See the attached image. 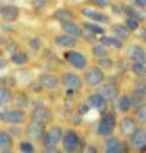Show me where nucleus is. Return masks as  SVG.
Listing matches in <instances>:
<instances>
[{"mask_svg": "<svg viewBox=\"0 0 146 153\" xmlns=\"http://www.w3.org/2000/svg\"><path fill=\"white\" fill-rule=\"evenodd\" d=\"M86 146L84 137L80 135V132L77 128H64L63 132V139H61V150L64 153H82Z\"/></svg>", "mask_w": 146, "mask_h": 153, "instance_id": "obj_1", "label": "nucleus"}, {"mask_svg": "<svg viewBox=\"0 0 146 153\" xmlns=\"http://www.w3.org/2000/svg\"><path fill=\"white\" fill-rule=\"evenodd\" d=\"M116 126H118V116H116V111L109 109L105 114L100 116L98 123H96V128H95V134L102 139H107V137H112L116 134Z\"/></svg>", "mask_w": 146, "mask_h": 153, "instance_id": "obj_2", "label": "nucleus"}, {"mask_svg": "<svg viewBox=\"0 0 146 153\" xmlns=\"http://www.w3.org/2000/svg\"><path fill=\"white\" fill-rule=\"evenodd\" d=\"M63 132H64V128L59 123H52L50 126H46L45 135L39 143L41 150H57V146L61 144V139H63Z\"/></svg>", "mask_w": 146, "mask_h": 153, "instance_id": "obj_3", "label": "nucleus"}, {"mask_svg": "<svg viewBox=\"0 0 146 153\" xmlns=\"http://www.w3.org/2000/svg\"><path fill=\"white\" fill-rule=\"evenodd\" d=\"M31 105L32 109L29 112V121L41 123L43 126H50L54 123V111L48 105H45L43 102H32Z\"/></svg>", "mask_w": 146, "mask_h": 153, "instance_id": "obj_4", "label": "nucleus"}, {"mask_svg": "<svg viewBox=\"0 0 146 153\" xmlns=\"http://www.w3.org/2000/svg\"><path fill=\"white\" fill-rule=\"evenodd\" d=\"M63 59L66 61V64H70L73 71H84L87 66H89V61H87V55L78 52V50H66L63 53Z\"/></svg>", "mask_w": 146, "mask_h": 153, "instance_id": "obj_5", "label": "nucleus"}, {"mask_svg": "<svg viewBox=\"0 0 146 153\" xmlns=\"http://www.w3.org/2000/svg\"><path fill=\"white\" fill-rule=\"evenodd\" d=\"M2 123H5L7 126H22L29 121V114L27 111H22V109H5L2 112Z\"/></svg>", "mask_w": 146, "mask_h": 153, "instance_id": "obj_6", "label": "nucleus"}, {"mask_svg": "<svg viewBox=\"0 0 146 153\" xmlns=\"http://www.w3.org/2000/svg\"><path fill=\"white\" fill-rule=\"evenodd\" d=\"M105 73L95 64V66H87L86 70H84V75H82V82H84V85H87V87H98V85H102L104 82H105Z\"/></svg>", "mask_w": 146, "mask_h": 153, "instance_id": "obj_7", "label": "nucleus"}, {"mask_svg": "<svg viewBox=\"0 0 146 153\" xmlns=\"http://www.w3.org/2000/svg\"><path fill=\"white\" fill-rule=\"evenodd\" d=\"M132 153H146V130L145 126H137V130L125 139Z\"/></svg>", "mask_w": 146, "mask_h": 153, "instance_id": "obj_8", "label": "nucleus"}, {"mask_svg": "<svg viewBox=\"0 0 146 153\" xmlns=\"http://www.w3.org/2000/svg\"><path fill=\"white\" fill-rule=\"evenodd\" d=\"M45 130H46V126H43L41 123L27 121L25 126H23V137H25L27 141L37 144V143H41V139H43V135H45Z\"/></svg>", "mask_w": 146, "mask_h": 153, "instance_id": "obj_9", "label": "nucleus"}, {"mask_svg": "<svg viewBox=\"0 0 146 153\" xmlns=\"http://www.w3.org/2000/svg\"><path fill=\"white\" fill-rule=\"evenodd\" d=\"M137 126H139V123L136 121V117L130 114L123 116L121 119H118V126H116V130L119 132V137L121 139H128L136 130H137Z\"/></svg>", "mask_w": 146, "mask_h": 153, "instance_id": "obj_10", "label": "nucleus"}, {"mask_svg": "<svg viewBox=\"0 0 146 153\" xmlns=\"http://www.w3.org/2000/svg\"><path fill=\"white\" fill-rule=\"evenodd\" d=\"M59 80H61V84L66 87V89H73V91H80L82 87H84V82H82V75L80 73H77V71H63L61 75H59Z\"/></svg>", "mask_w": 146, "mask_h": 153, "instance_id": "obj_11", "label": "nucleus"}, {"mask_svg": "<svg viewBox=\"0 0 146 153\" xmlns=\"http://www.w3.org/2000/svg\"><path fill=\"white\" fill-rule=\"evenodd\" d=\"M96 93H100L107 103H114L118 100V96L121 94L119 93V85L116 82H112V80H107V78H105V82L102 85H98V91Z\"/></svg>", "mask_w": 146, "mask_h": 153, "instance_id": "obj_12", "label": "nucleus"}, {"mask_svg": "<svg viewBox=\"0 0 146 153\" xmlns=\"http://www.w3.org/2000/svg\"><path fill=\"white\" fill-rule=\"evenodd\" d=\"M80 14L87 18V22H93V23H98V25H107L110 22L109 14H105L104 11H98V9H93V7H82L80 9Z\"/></svg>", "mask_w": 146, "mask_h": 153, "instance_id": "obj_13", "label": "nucleus"}, {"mask_svg": "<svg viewBox=\"0 0 146 153\" xmlns=\"http://www.w3.org/2000/svg\"><path fill=\"white\" fill-rule=\"evenodd\" d=\"M86 103L89 105V109H96L98 112H100V116L105 114L107 111H109V103L104 100V96L100 94V93H89L87 94V98H86Z\"/></svg>", "mask_w": 146, "mask_h": 153, "instance_id": "obj_14", "label": "nucleus"}, {"mask_svg": "<svg viewBox=\"0 0 146 153\" xmlns=\"http://www.w3.org/2000/svg\"><path fill=\"white\" fill-rule=\"evenodd\" d=\"M127 59L132 62H145L146 59V46L141 43H130L127 46Z\"/></svg>", "mask_w": 146, "mask_h": 153, "instance_id": "obj_15", "label": "nucleus"}, {"mask_svg": "<svg viewBox=\"0 0 146 153\" xmlns=\"http://www.w3.org/2000/svg\"><path fill=\"white\" fill-rule=\"evenodd\" d=\"M52 18L63 25V23L75 22V20H77V14H75V11L70 9V7H59V9H55V11L52 13Z\"/></svg>", "mask_w": 146, "mask_h": 153, "instance_id": "obj_16", "label": "nucleus"}, {"mask_svg": "<svg viewBox=\"0 0 146 153\" xmlns=\"http://www.w3.org/2000/svg\"><path fill=\"white\" fill-rule=\"evenodd\" d=\"M121 144H123V139L119 135H112L104 139L102 143V153H121Z\"/></svg>", "mask_w": 146, "mask_h": 153, "instance_id": "obj_17", "label": "nucleus"}, {"mask_svg": "<svg viewBox=\"0 0 146 153\" xmlns=\"http://www.w3.org/2000/svg\"><path fill=\"white\" fill-rule=\"evenodd\" d=\"M114 111L121 116H127V114L132 112V103H130L128 93H121V94L118 96V100L114 102Z\"/></svg>", "mask_w": 146, "mask_h": 153, "instance_id": "obj_18", "label": "nucleus"}, {"mask_svg": "<svg viewBox=\"0 0 146 153\" xmlns=\"http://www.w3.org/2000/svg\"><path fill=\"white\" fill-rule=\"evenodd\" d=\"M37 82L41 84V87L43 89H48V91H54V89H57L59 85H61V80H59V75H55V73H41L39 78H37Z\"/></svg>", "mask_w": 146, "mask_h": 153, "instance_id": "obj_19", "label": "nucleus"}, {"mask_svg": "<svg viewBox=\"0 0 146 153\" xmlns=\"http://www.w3.org/2000/svg\"><path fill=\"white\" fill-rule=\"evenodd\" d=\"M0 16H2L4 22L14 23L20 18V7L18 5H13V4H5L4 7H0Z\"/></svg>", "mask_w": 146, "mask_h": 153, "instance_id": "obj_20", "label": "nucleus"}, {"mask_svg": "<svg viewBox=\"0 0 146 153\" xmlns=\"http://www.w3.org/2000/svg\"><path fill=\"white\" fill-rule=\"evenodd\" d=\"M11 103L14 105V109H22V111H25L27 107H31L32 100H31L29 93H25V91H18V93H14V94H13Z\"/></svg>", "mask_w": 146, "mask_h": 153, "instance_id": "obj_21", "label": "nucleus"}, {"mask_svg": "<svg viewBox=\"0 0 146 153\" xmlns=\"http://www.w3.org/2000/svg\"><path fill=\"white\" fill-rule=\"evenodd\" d=\"M54 43H55L57 48H63V50L66 52V50H73V48H77L78 39L70 38V36H66V34H57V36L54 38Z\"/></svg>", "mask_w": 146, "mask_h": 153, "instance_id": "obj_22", "label": "nucleus"}, {"mask_svg": "<svg viewBox=\"0 0 146 153\" xmlns=\"http://www.w3.org/2000/svg\"><path fill=\"white\" fill-rule=\"evenodd\" d=\"M123 16H125V18H134V20H137L139 23H143V22L146 20V11L145 9H139V7H134V5L125 4Z\"/></svg>", "mask_w": 146, "mask_h": 153, "instance_id": "obj_23", "label": "nucleus"}, {"mask_svg": "<svg viewBox=\"0 0 146 153\" xmlns=\"http://www.w3.org/2000/svg\"><path fill=\"white\" fill-rule=\"evenodd\" d=\"M61 30H63V34H66L70 38H75V39H80V36H82V25L77 23V22L63 23L61 25Z\"/></svg>", "mask_w": 146, "mask_h": 153, "instance_id": "obj_24", "label": "nucleus"}, {"mask_svg": "<svg viewBox=\"0 0 146 153\" xmlns=\"http://www.w3.org/2000/svg\"><path fill=\"white\" fill-rule=\"evenodd\" d=\"M110 36H114V38H118L119 41L125 43V41L130 39L132 34H130V30H128L123 23H112V25H110Z\"/></svg>", "mask_w": 146, "mask_h": 153, "instance_id": "obj_25", "label": "nucleus"}, {"mask_svg": "<svg viewBox=\"0 0 146 153\" xmlns=\"http://www.w3.org/2000/svg\"><path fill=\"white\" fill-rule=\"evenodd\" d=\"M98 43H102L104 46H107L109 50H123V41H119L118 38H114V36H100L98 38Z\"/></svg>", "mask_w": 146, "mask_h": 153, "instance_id": "obj_26", "label": "nucleus"}, {"mask_svg": "<svg viewBox=\"0 0 146 153\" xmlns=\"http://www.w3.org/2000/svg\"><path fill=\"white\" fill-rule=\"evenodd\" d=\"M14 148V139L9 135L5 128H0V152L4 150H13Z\"/></svg>", "mask_w": 146, "mask_h": 153, "instance_id": "obj_27", "label": "nucleus"}, {"mask_svg": "<svg viewBox=\"0 0 146 153\" xmlns=\"http://www.w3.org/2000/svg\"><path fill=\"white\" fill-rule=\"evenodd\" d=\"M2 50L11 57V55H14L16 52H20L22 48H20V43L16 41V39L13 38H5V41H4V45H2Z\"/></svg>", "mask_w": 146, "mask_h": 153, "instance_id": "obj_28", "label": "nucleus"}, {"mask_svg": "<svg viewBox=\"0 0 146 153\" xmlns=\"http://www.w3.org/2000/svg\"><path fill=\"white\" fill-rule=\"evenodd\" d=\"M29 61H31V57H29V53H27V52H23V50H20V52H16L14 55H11V62H13L14 66H18V68L27 66V64H29Z\"/></svg>", "mask_w": 146, "mask_h": 153, "instance_id": "obj_29", "label": "nucleus"}, {"mask_svg": "<svg viewBox=\"0 0 146 153\" xmlns=\"http://www.w3.org/2000/svg\"><path fill=\"white\" fill-rule=\"evenodd\" d=\"M91 55L98 61V59H104V57H110L109 55V48L107 46H104L102 43H95V45H91Z\"/></svg>", "mask_w": 146, "mask_h": 153, "instance_id": "obj_30", "label": "nucleus"}, {"mask_svg": "<svg viewBox=\"0 0 146 153\" xmlns=\"http://www.w3.org/2000/svg\"><path fill=\"white\" fill-rule=\"evenodd\" d=\"M82 29H84V30H87V32H91V34H95L96 38H100V36H104V34H105V29H104L102 25L93 23V22H87V20L82 23Z\"/></svg>", "mask_w": 146, "mask_h": 153, "instance_id": "obj_31", "label": "nucleus"}, {"mask_svg": "<svg viewBox=\"0 0 146 153\" xmlns=\"http://www.w3.org/2000/svg\"><path fill=\"white\" fill-rule=\"evenodd\" d=\"M128 96H130V103H132V111H136L137 107H141L143 103L146 102V96H143L141 93H137V91H130L128 93Z\"/></svg>", "mask_w": 146, "mask_h": 153, "instance_id": "obj_32", "label": "nucleus"}, {"mask_svg": "<svg viewBox=\"0 0 146 153\" xmlns=\"http://www.w3.org/2000/svg\"><path fill=\"white\" fill-rule=\"evenodd\" d=\"M18 152L20 153H37V148L34 143H31L27 139H20L18 141Z\"/></svg>", "mask_w": 146, "mask_h": 153, "instance_id": "obj_33", "label": "nucleus"}, {"mask_svg": "<svg viewBox=\"0 0 146 153\" xmlns=\"http://www.w3.org/2000/svg\"><path fill=\"white\" fill-rule=\"evenodd\" d=\"M13 89H9V87H0V109H4L7 103H11V100H13Z\"/></svg>", "mask_w": 146, "mask_h": 153, "instance_id": "obj_34", "label": "nucleus"}, {"mask_svg": "<svg viewBox=\"0 0 146 153\" xmlns=\"http://www.w3.org/2000/svg\"><path fill=\"white\" fill-rule=\"evenodd\" d=\"M96 66L105 73V71H109V70H112V68L116 66V61H114L112 57H104V59H98V61H96Z\"/></svg>", "mask_w": 146, "mask_h": 153, "instance_id": "obj_35", "label": "nucleus"}, {"mask_svg": "<svg viewBox=\"0 0 146 153\" xmlns=\"http://www.w3.org/2000/svg\"><path fill=\"white\" fill-rule=\"evenodd\" d=\"M134 117H136V121L139 123V126H145L146 125V102L141 107H137V109L134 111Z\"/></svg>", "mask_w": 146, "mask_h": 153, "instance_id": "obj_36", "label": "nucleus"}, {"mask_svg": "<svg viewBox=\"0 0 146 153\" xmlns=\"http://www.w3.org/2000/svg\"><path fill=\"white\" fill-rule=\"evenodd\" d=\"M29 48H31V52H32L34 55L41 53V52H43V41H41V38H39V36L31 38V41H29Z\"/></svg>", "mask_w": 146, "mask_h": 153, "instance_id": "obj_37", "label": "nucleus"}, {"mask_svg": "<svg viewBox=\"0 0 146 153\" xmlns=\"http://www.w3.org/2000/svg\"><path fill=\"white\" fill-rule=\"evenodd\" d=\"M132 89L137 91V93H141L143 96H146V76H136Z\"/></svg>", "mask_w": 146, "mask_h": 153, "instance_id": "obj_38", "label": "nucleus"}, {"mask_svg": "<svg viewBox=\"0 0 146 153\" xmlns=\"http://www.w3.org/2000/svg\"><path fill=\"white\" fill-rule=\"evenodd\" d=\"M128 70H130V71H132L136 76H146V66H145V62H132Z\"/></svg>", "mask_w": 146, "mask_h": 153, "instance_id": "obj_39", "label": "nucleus"}, {"mask_svg": "<svg viewBox=\"0 0 146 153\" xmlns=\"http://www.w3.org/2000/svg\"><path fill=\"white\" fill-rule=\"evenodd\" d=\"M123 25H125V27L130 30V34H132V32H137V30L141 29V23H139L137 20H134V18H125Z\"/></svg>", "mask_w": 146, "mask_h": 153, "instance_id": "obj_40", "label": "nucleus"}, {"mask_svg": "<svg viewBox=\"0 0 146 153\" xmlns=\"http://www.w3.org/2000/svg\"><path fill=\"white\" fill-rule=\"evenodd\" d=\"M5 130L9 132V135H11L13 139H18V141H20V139L23 137V128H22V126H7Z\"/></svg>", "mask_w": 146, "mask_h": 153, "instance_id": "obj_41", "label": "nucleus"}, {"mask_svg": "<svg viewBox=\"0 0 146 153\" xmlns=\"http://www.w3.org/2000/svg\"><path fill=\"white\" fill-rule=\"evenodd\" d=\"M41 91H43L41 84H39L37 80H31V82H29V85H27V91H25V93H32V94H39Z\"/></svg>", "mask_w": 146, "mask_h": 153, "instance_id": "obj_42", "label": "nucleus"}, {"mask_svg": "<svg viewBox=\"0 0 146 153\" xmlns=\"http://www.w3.org/2000/svg\"><path fill=\"white\" fill-rule=\"evenodd\" d=\"M80 39L86 41V43H89V45H95V43L98 41V38H96L95 34H91V32H87V30H84V29H82V36H80Z\"/></svg>", "mask_w": 146, "mask_h": 153, "instance_id": "obj_43", "label": "nucleus"}, {"mask_svg": "<svg viewBox=\"0 0 146 153\" xmlns=\"http://www.w3.org/2000/svg\"><path fill=\"white\" fill-rule=\"evenodd\" d=\"M82 153H100V146H98V144H95V143H89V144H86V146H84Z\"/></svg>", "mask_w": 146, "mask_h": 153, "instance_id": "obj_44", "label": "nucleus"}, {"mask_svg": "<svg viewBox=\"0 0 146 153\" xmlns=\"http://www.w3.org/2000/svg\"><path fill=\"white\" fill-rule=\"evenodd\" d=\"M87 2H89V4H91V5H95V7H96V9H98V11H100V9H104V7H107V5H109V0H87Z\"/></svg>", "mask_w": 146, "mask_h": 153, "instance_id": "obj_45", "label": "nucleus"}, {"mask_svg": "<svg viewBox=\"0 0 146 153\" xmlns=\"http://www.w3.org/2000/svg\"><path fill=\"white\" fill-rule=\"evenodd\" d=\"M89 111H91V109H89V105H87L86 102H84V103H78V107H77V114L80 116V117H82V116H86Z\"/></svg>", "mask_w": 146, "mask_h": 153, "instance_id": "obj_46", "label": "nucleus"}, {"mask_svg": "<svg viewBox=\"0 0 146 153\" xmlns=\"http://www.w3.org/2000/svg\"><path fill=\"white\" fill-rule=\"evenodd\" d=\"M46 4H48V0H32V7H34L36 11L45 9V7H46Z\"/></svg>", "mask_w": 146, "mask_h": 153, "instance_id": "obj_47", "label": "nucleus"}, {"mask_svg": "<svg viewBox=\"0 0 146 153\" xmlns=\"http://www.w3.org/2000/svg\"><path fill=\"white\" fill-rule=\"evenodd\" d=\"M110 7L116 14H123V11H125V4H112Z\"/></svg>", "mask_w": 146, "mask_h": 153, "instance_id": "obj_48", "label": "nucleus"}, {"mask_svg": "<svg viewBox=\"0 0 146 153\" xmlns=\"http://www.w3.org/2000/svg\"><path fill=\"white\" fill-rule=\"evenodd\" d=\"M137 36L141 39L139 43H141V45H146V27H141V29H139V34H137Z\"/></svg>", "mask_w": 146, "mask_h": 153, "instance_id": "obj_49", "label": "nucleus"}, {"mask_svg": "<svg viewBox=\"0 0 146 153\" xmlns=\"http://www.w3.org/2000/svg\"><path fill=\"white\" fill-rule=\"evenodd\" d=\"M134 2V7H139V9H146V0H132Z\"/></svg>", "mask_w": 146, "mask_h": 153, "instance_id": "obj_50", "label": "nucleus"}, {"mask_svg": "<svg viewBox=\"0 0 146 153\" xmlns=\"http://www.w3.org/2000/svg\"><path fill=\"white\" fill-rule=\"evenodd\" d=\"M29 75H31V71L27 70V71H20L16 76H20V78H23V80H29Z\"/></svg>", "mask_w": 146, "mask_h": 153, "instance_id": "obj_51", "label": "nucleus"}, {"mask_svg": "<svg viewBox=\"0 0 146 153\" xmlns=\"http://www.w3.org/2000/svg\"><path fill=\"white\" fill-rule=\"evenodd\" d=\"M7 64H9V62H7V59L0 57V71H2V70H5V68H7Z\"/></svg>", "mask_w": 146, "mask_h": 153, "instance_id": "obj_52", "label": "nucleus"}, {"mask_svg": "<svg viewBox=\"0 0 146 153\" xmlns=\"http://www.w3.org/2000/svg\"><path fill=\"white\" fill-rule=\"evenodd\" d=\"M55 150H39L37 153H54Z\"/></svg>", "mask_w": 146, "mask_h": 153, "instance_id": "obj_53", "label": "nucleus"}, {"mask_svg": "<svg viewBox=\"0 0 146 153\" xmlns=\"http://www.w3.org/2000/svg\"><path fill=\"white\" fill-rule=\"evenodd\" d=\"M4 41H5V38H4V34H2V32H0V46H2V45H4Z\"/></svg>", "mask_w": 146, "mask_h": 153, "instance_id": "obj_54", "label": "nucleus"}, {"mask_svg": "<svg viewBox=\"0 0 146 153\" xmlns=\"http://www.w3.org/2000/svg\"><path fill=\"white\" fill-rule=\"evenodd\" d=\"M0 153H14V148L13 150H4V152H0Z\"/></svg>", "mask_w": 146, "mask_h": 153, "instance_id": "obj_55", "label": "nucleus"}, {"mask_svg": "<svg viewBox=\"0 0 146 153\" xmlns=\"http://www.w3.org/2000/svg\"><path fill=\"white\" fill-rule=\"evenodd\" d=\"M54 153H64V152H63V150H59V148H57V150H55V152H54Z\"/></svg>", "mask_w": 146, "mask_h": 153, "instance_id": "obj_56", "label": "nucleus"}, {"mask_svg": "<svg viewBox=\"0 0 146 153\" xmlns=\"http://www.w3.org/2000/svg\"><path fill=\"white\" fill-rule=\"evenodd\" d=\"M2 55H4V50H2V46H0V57H2Z\"/></svg>", "mask_w": 146, "mask_h": 153, "instance_id": "obj_57", "label": "nucleus"}, {"mask_svg": "<svg viewBox=\"0 0 146 153\" xmlns=\"http://www.w3.org/2000/svg\"><path fill=\"white\" fill-rule=\"evenodd\" d=\"M145 66H146V59H145Z\"/></svg>", "mask_w": 146, "mask_h": 153, "instance_id": "obj_58", "label": "nucleus"}, {"mask_svg": "<svg viewBox=\"0 0 146 153\" xmlns=\"http://www.w3.org/2000/svg\"><path fill=\"white\" fill-rule=\"evenodd\" d=\"M145 130H146V125H145Z\"/></svg>", "mask_w": 146, "mask_h": 153, "instance_id": "obj_59", "label": "nucleus"}]
</instances>
